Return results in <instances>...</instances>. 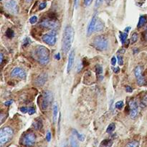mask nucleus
<instances>
[{"mask_svg":"<svg viewBox=\"0 0 147 147\" xmlns=\"http://www.w3.org/2000/svg\"><path fill=\"white\" fill-rule=\"evenodd\" d=\"M73 29L70 26H66L64 30L63 40H62V50L65 54L68 53L70 50L71 45L73 40Z\"/></svg>","mask_w":147,"mask_h":147,"instance_id":"f257e3e1","label":"nucleus"},{"mask_svg":"<svg viewBox=\"0 0 147 147\" xmlns=\"http://www.w3.org/2000/svg\"><path fill=\"white\" fill-rule=\"evenodd\" d=\"M34 57L41 65L45 66L50 62L49 50L44 46H37L34 50Z\"/></svg>","mask_w":147,"mask_h":147,"instance_id":"f03ea898","label":"nucleus"},{"mask_svg":"<svg viewBox=\"0 0 147 147\" xmlns=\"http://www.w3.org/2000/svg\"><path fill=\"white\" fill-rule=\"evenodd\" d=\"M93 45L95 49L98 50L99 51H104V50L108 48V42L105 37L100 35L94 38L93 42Z\"/></svg>","mask_w":147,"mask_h":147,"instance_id":"7ed1b4c3","label":"nucleus"},{"mask_svg":"<svg viewBox=\"0 0 147 147\" xmlns=\"http://www.w3.org/2000/svg\"><path fill=\"white\" fill-rule=\"evenodd\" d=\"M14 134L13 130L10 127L6 126L0 131V143L1 144H4L9 141L12 138Z\"/></svg>","mask_w":147,"mask_h":147,"instance_id":"20e7f679","label":"nucleus"},{"mask_svg":"<svg viewBox=\"0 0 147 147\" xmlns=\"http://www.w3.org/2000/svg\"><path fill=\"white\" fill-rule=\"evenodd\" d=\"M52 101V94L50 91H46L42 95L41 108L42 110H47Z\"/></svg>","mask_w":147,"mask_h":147,"instance_id":"39448f33","label":"nucleus"},{"mask_svg":"<svg viewBox=\"0 0 147 147\" xmlns=\"http://www.w3.org/2000/svg\"><path fill=\"white\" fill-rule=\"evenodd\" d=\"M129 109H130V116L131 118H135L138 116L139 112V104L136 99H132L129 101Z\"/></svg>","mask_w":147,"mask_h":147,"instance_id":"423d86ee","label":"nucleus"},{"mask_svg":"<svg viewBox=\"0 0 147 147\" xmlns=\"http://www.w3.org/2000/svg\"><path fill=\"white\" fill-rule=\"evenodd\" d=\"M4 7L11 14H16L18 12V6L14 0H7L4 3Z\"/></svg>","mask_w":147,"mask_h":147,"instance_id":"0eeeda50","label":"nucleus"},{"mask_svg":"<svg viewBox=\"0 0 147 147\" xmlns=\"http://www.w3.org/2000/svg\"><path fill=\"white\" fill-rule=\"evenodd\" d=\"M36 136L33 133L25 134L22 139V144L26 146H32L35 143Z\"/></svg>","mask_w":147,"mask_h":147,"instance_id":"6e6552de","label":"nucleus"},{"mask_svg":"<svg viewBox=\"0 0 147 147\" xmlns=\"http://www.w3.org/2000/svg\"><path fill=\"white\" fill-rule=\"evenodd\" d=\"M134 75L136 77L137 83L139 85H143L145 83L144 77L143 76V69L141 66H137L134 69Z\"/></svg>","mask_w":147,"mask_h":147,"instance_id":"1a4fd4ad","label":"nucleus"},{"mask_svg":"<svg viewBox=\"0 0 147 147\" xmlns=\"http://www.w3.org/2000/svg\"><path fill=\"white\" fill-rule=\"evenodd\" d=\"M42 41L45 43L49 45L53 46L55 42H56V37H55V32L54 31H52L49 34H45L42 36Z\"/></svg>","mask_w":147,"mask_h":147,"instance_id":"9d476101","label":"nucleus"},{"mask_svg":"<svg viewBox=\"0 0 147 147\" xmlns=\"http://www.w3.org/2000/svg\"><path fill=\"white\" fill-rule=\"evenodd\" d=\"M40 25H41L42 27H45V28L51 29V30H55V29L57 28V26H58L57 21L52 19H44L43 21L40 24Z\"/></svg>","mask_w":147,"mask_h":147,"instance_id":"9b49d317","label":"nucleus"},{"mask_svg":"<svg viewBox=\"0 0 147 147\" xmlns=\"http://www.w3.org/2000/svg\"><path fill=\"white\" fill-rule=\"evenodd\" d=\"M11 75L12 77H18L19 78L25 79L27 76V74H26V72L22 68H14L13 70L12 71Z\"/></svg>","mask_w":147,"mask_h":147,"instance_id":"f8f14e48","label":"nucleus"},{"mask_svg":"<svg viewBox=\"0 0 147 147\" xmlns=\"http://www.w3.org/2000/svg\"><path fill=\"white\" fill-rule=\"evenodd\" d=\"M97 14H93L92 19L90 20V23L88 25V35H90L92 33L95 31V27L96 25V22H97Z\"/></svg>","mask_w":147,"mask_h":147,"instance_id":"ddd939ff","label":"nucleus"},{"mask_svg":"<svg viewBox=\"0 0 147 147\" xmlns=\"http://www.w3.org/2000/svg\"><path fill=\"white\" fill-rule=\"evenodd\" d=\"M74 60H75V51L74 50H71L70 54H69V57H68V66H67V72H68V73L70 72L71 69H72L73 66Z\"/></svg>","mask_w":147,"mask_h":147,"instance_id":"4468645a","label":"nucleus"},{"mask_svg":"<svg viewBox=\"0 0 147 147\" xmlns=\"http://www.w3.org/2000/svg\"><path fill=\"white\" fill-rule=\"evenodd\" d=\"M47 74L44 73V74H42L40 75H39L35 80V84L37 85H38V86H42V85H43L45 83V82L47 80Z\"/></svg>","mask_w":147,"mask_h":147,"instance_id":"2eb2a0df","label":"nucleus"},{"mask_svg":"<svg viewBox=\"0 0 147 147\" xmlns=\"http://www.w3.org/2000/svg\"><path fill=\"white\" fill-rule=\"evenodd\" d=\"M52 118H53V122L55 123L57 119V114H58V105L57 103L55 102L53 106H52Z\"/></svg>","mask_w":147,"mask_h":147,"instance_id":"dca6fc26","label":"nucleus"},{"mask_svg":"<svg viewBox=\"0 0 147 147\" xmlns=\"http://www.w3.org/2000/svg\"><path fill=\"white\" fill-rule=\"evenodd\" d=\"M104 29V24L101 22V20H97L96 22V25L95 27V32H100L101 30H103Z\"/></svg>","mask_w":147,"mask_h":147,"instance_id":"f3484780","label":"nucleus"},{"mask_svg":"<svg viewBox=\"0 0 147 147\" xmlns=\"http://www.w3.org/2000/svg\"><path fill=\"white\" fill-rule=\"evenodd\" d=\"M113 144V141L111 139H105L101 142V147H111Z\"/></svg>","mask_w":147,"mask_h":147,"instance_id":"a211bd4d","label":"nucleus"},{"mask_svg":"<svg viewBox=\"0 0 147 147\" xmlns=\"http://www.w3.org/2000/svg\"><path fill=\"white\" fill-rule=\"evenodd\" d=\"M140 106L141 108H145L147 106V93H145L142 96L141 101H140Z\"/></svg>","mask_w":147,"mask_h":147,"instance_id":"6ab92c4d","label":"nucleus"},{"mask_svg":"<svg viewBox=\"0 0 147 147\" xmlns=\"http://www.w3.org/2000/svg\"><path fill=\"white\" fill-rule=\"evenodd\" d=\"M146 23V18L145 16H141L140 18H139V22H138V25H137V27L138 28H141Z\"/></svg>","mask_w":147,"mask_h":147,"instance_id":"aec40b11","label":"nucleus"},{"mask_svg":"<svg viewBox=\"0 0 147 147\" xmlns=\"http://www.w3.org/2000/svg\"><path fill=\"white\" fill-rule=\"evenodd\" d=\"M127 37H128V34H127V32L120 33V40H121V43L124 44L125 41L126 40V39H127Z\"/></svg>","mask_w":147,"mask_h":147,"instance_id":"412c9836","label":"nucleus"},{"mask_svg":"<svg viewBox=\"0 0 147 147\" xmlns=\"http://www.w3.org/2000/svg\"><path fill=\"white\" fill-rule=\"evenodd\" d=\"M115 128H116V126H115L114 123H111V124L108 126V128H107L106 132L107 133H108V134H111V133H112L113 131H114Z\"/></svg>","mask_w":147,"mask_h":147,"instance_id":"4be33fe9","label":"nucleus"},{"mask_svg":"<svg viewBox=\"0 0 147 147\" xmlns=\"http://www.w3.org/2000/svg\"><path fill=\"white\" fill-rule=\"evenodd\" d=\"M14 31L12 30V29H8V30H7V32H6V36H7L8 38H12L14 37Z\"/></svg>","mask_w":147,"mask_h":147,"instance_id":"5701e85b","label":"nucleus"},{"mask_svg":"<svg viewBox=\"0 0 147 147\" xmlns=\"http://www.w3.org/2000/svg\"><path fill=\"white\" fill-rule=\"evenodd\" d=\"M139 142L136 141H133L128 143L126 147H139Z\"/></svg>","mask_w":147,"mask_h":147,"instance_id":"b1692460","label":"nucleus"},{"mask_svg":"<svg viewBox=\"0 0 147 147\" xmlns=\"http://www.w3.org/2000/svg\"><path fill=\"white\" fill-rule=\"evenodd\" d=\"M138 40V34L136 32H134L131 37V43L134 44L136 42V41Z\"/></svg>","mask_w":147,"mask_h":147,"instance_id":"393cba45","label":"nucleus"},{"mask_svg":"<svg viewBox=\"0 0 147 147\" xmlns=\"http://www.w3.org/2000/svg\"><path fill=\"white\" fill-rule=\"evenodd\" d=\"M34 126L36 129H40L42 127V123L41 121H37L35 123H34Z\"/></svg>","mask_w":147,"mask_h":147,"instance_id":"a878e982","label":"nucleus"},{"mask_svg":"<svg viewBox=\"0 0 147 147\" xmlns=\"http://www.w3.org/2000/svg\"><path fill=\"white\" fill-rule=\"evenodd\" d=\"M73 133L76 135L77 137H78V139H79L80 141H84L85 137L83 134H80L79 133H78L76 130H73Z\"/></svg>","mask_w":147,"mask_h":147,"instance_id":"bb28decb","label":"nucleus"},{"mask_svg":"<svg viewBox=\"0 0 147 147\" xmlns=\"http://www.w3.org/2000/svg\"><path fill=\"white\" fill-rule=\"evenodd\" d=\"M95 72H96V73L97 74H101L102 73V72H103V68L101 67V66H96L95 67Z\"/></svg>","mask_w":147,"mask_h":147,"instance_id":"cd10ccee","label":"nucleus"},{"mask_svg":"<svg viewBox=\"0 0 147 147\" xmlns=\"http://www.w3.org/2000/svg\"><path fill=\"white\" fill-rule=\"evenodd\" d=\"M123 106H124V104H123V101H118L117 103L116 104V108H117L118 109L122 108Z\"/></svg>","mask_w":147,"mask_h":147,"instance_id":"c85d7f7f","label":"nucleus"},{"mask_svg":"<svg viewBox=\"0 0 147 147\" xmlns=\"http://www.w3.org/2000/svg\"><path fill=\"white\" fill-rule=\"evenodd\" d=\"M37 22V16L32 17L30 19V22L31 24H35Z\"/></svg>","mask_w":147,"mask_h":147,"instance_id":"c756f323","label":"nucleus"},{"mask_svg":"<svg viewBox=\"0 0 147 147\" xmlns=\"http://www.w3.org/2000/svg\"><path fill=\"white\" fill-rule=\"evenodd\" d=\"M104 0H95V8H98L101 5V4L103 2Z\"/></svg>","mask_w":147,"mask_h":147,"instance_id":"7c9ffc66","label":"nucleus"},{"mask_svg":"<svg viewBox=\"0 0 147 147\" xmlns=\"http://www.w3.org/2000/svg\"><path fill=\"white\" fill-rule=\"evenodd\" d=\"M46 6H47L46 2L41 3L40 4V6H39V9H40V10H42V9H44L46 7Z\"/></svg>","mask_w":147,"mask_h":147,"instance_id":"2f4dec72","label":"nucleus"},{"mask_svg":"<svg viewBox=\"0 0 147 147\" xmlns=\"http://www.w3.org/2000/svg\"><path fill=\"white\" fill-rule=\"evenodd\" d=\"M71 146H72V147H78L76 141H75V139L73 138V137L71 138Z\"/></svg>","mask_w":147,"mask_h":147,"instance_id":"473e14b6","label":"nucleus"},{"mask_svg":"<svg viewBox=\"0 0 147 147\" xmlns=\"http://www.w3.org/2000/svg\"><path fill=\"white\" fill-rule=\"evenodd\" d=\"M35 113V108H33V107L30 108H29V110H28V113H29L30 115L34 114Z\"/></svg>","mask_w":147,"mask_h":147,"instance_id":"72a5a7b5","label":"nucleus"},{"mask_svg":"<svg viewBox=\"0 0 147 147\" xmlns=\"http://www.w3.org/2000/svg\"><path fill=\"white\" fill-rule=\"evenodd\" d=\"M118 64H119L120 66H123V60L122 57L118 56Z\"/></svg>","mask_w":147,"mask_h":147,"instance_id":"f704fd0d","label":"nucleus"},{"mask_svg":"<svg viewBox=\"0 0 147 147\" xmlns=\"http://www.w3.org/2000/svg\"><path fill=\"white\" fill-rule=\"evenodd\" d=\"M46 139L47 141H50V139H51V134H50V131H48V132L47 133Z\"/></svg>","mask_w":147,"mask_h":147,"instance_id":"c9c22d12","label":"nucleus"},{"mask_svg":"<svg viewBox=\"0 0 147 147\" xmlns=\"http://www.w3.org/2000/svg\"><path fill=\"white\" fill-rule=\"evenodd\" d=\"M20 111L22 112V113H26L27 112H28V110L26 107H22L21 108H20Z\"/></svg>","mask_w":147,"mask_h":147,"instance_id":"e433bc0d","label":"nucleus"},{"mask_svg":"<svg viewBox=\"0 0 147 147\" xmlns=\"http://www.w3.org/2000/svg\"><path fill=\"white\" fill-rule=\"evenodd\" d=\"M93 0H84L85 6H89L92 2Z\"/></svg>","mask_w":147,"mask_h":147,"instance_id":"4c0bfd02","label":"nucleus"},{"mask_svg":"<svg viewBox=\"0 0 147 147\" xmlns=\"http://www.w3.org/2000/svg\"><path fill=\"white\" fill-rule=\"evenodd\" d=\"M116 62H117V60H116V57H113L111 59V64L113 66H115L116 64Z\"/></svg>","mask_w":147,"mask_h":147,"instance_id":"58836bf2","label":"nucleus"},{"mask_svg":"<svg viewBox=\"0 0 147 147\" xmlns=\"http://www.w3.org/2000/svg\"><path fill=\"white\" fill-rule=\"evenodd\" d=\"M30 42H31V41H30V39L25 38V41H24V45H25V46H26L27 45H29V43H30Z\"/></svg>","mask_w":147,"mask_h":147,"instance_id":"ea45409f","label":"nucleus"},{"mask_svg":"<svg viewBox=\"0 0 147 147\" xmlns=\"http://www.w3.org/2000/svg\"><path fill=\"white\" fill-rule=\"evenodd\" d=\"M126 92H128V93H132V91H133L132 88H131L130 86H126Z\"/></svg>","mask_w":147,"mask_h":147,"instance_id":"a19ab883","label":"nucleus"},{"mask_svg":"<svg viewBox=\"0 0 147 147\" xmlns=\"http://www.w3.org/2000/svg\"><path fill=\"white\" fill-rule=\"evenodd\" d=\"M112 69H113V71L115 73H118L119 72V70H120L118 68H113Z\"/></svg>","mask_w":147,"mask_h":147,"instance_id":"79ce46f5","label":"nucleus"},{"mask_svg":"<svg viewBox=\"0 0 147 147\" xmlns=\"http://www.w3.org/2000/svg\"><path fill=\"white\" fill-rule=\"evenodd\" d=\"M143 36H144V40L147 42V29L145 31L144 33L143 34Z\"/></svg>","mask_w":147,"mask_h":147,"instance_id":"37998d69","label":"nucleus"},{"mask_svg":"<svg viewBox=\"0 0 147 147\" xmlns=\"http://www.w3.org/2000/svg\"><path fill=\"white\" fill-rule=\"evenodd\" d=\"M12 104V101H6L5 103H4V105L5 106H9V105H11Z\"/></svg>","mask_w":147,"mask_h":147,"instance_id":"c03bdc74","label":"nucleus"},{"mask_svg":"<svg viewBox=\"0 0 147 147\" xmlns=\"http://www.w3.org/2000/svg\"><path fill=\"white\" fill-rule=\"evenodd\" d=\"M2 61H3V54L1 52V54H0V63H1V64L2 63Z\"/></svg>","mask_w":147,"mask_h":147,"instance_id":"a18cd8bd","label":"nucleus"},{"mask_svg":"<svg viewBox=\"0 0 147 147\" xmlns=\"http://www.w3.org/2000/svg\"><path fill=\"white\" fill-rule=\"evenodd\" d=\"M55 58H56L57 60H60V53H57V54L55 55Z\"/></svg>","mask_w":147,"mask_h":147,"instance_id":"49530a36","label":"nucleus"},{"mask_svg":"<svg viewBox=\"0 0 147 147\" xmlns=\"http://www.w3.org/2000/svg\"><path fill=\"white\" fill-rule=\"evenodd\" d=\"M129 30H130V27H127V28H126L125 31L126 32H128V31H129Z\"/></svg>","mask_w":147,"mask_h":147,"instance_id":"de8ad7c7","label":"nucleus"},{"mask_svg":"<svg viewBox=\"0 0 147 147\" xmlns=\"http://www.w3.org/2000/svg\"><path fill=\"white\" fill-rule=\"evenodd\" d=\"M25 1H26V2L27 3H30L31 2H32V0H25Z\"/></svg>","mask_w":147,"mask_h":147,"instance_id":"09e8293b","label":"nucleus"}]
</instances>
